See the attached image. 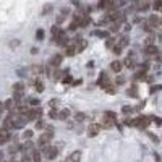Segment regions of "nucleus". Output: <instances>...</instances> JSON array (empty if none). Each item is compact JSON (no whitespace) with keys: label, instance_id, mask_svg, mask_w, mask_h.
<instances>
[{"label":"nucleus","instance_id":"nucleus-1","mask_svg":"<svg viewBox=\"0 0 162 162\" xmlns=\"http://www.w3.org/2000/svg\"><path fill=\"white\" fill-rule=\"evenodd\" d=\"M52 138H54V130L49 126V128H47L46 131L42 133L41 136H39V140H37V148L44 151V149L47 148V146H49V143L52 141Z\"/></svg>","mask_w":162,"mask_h":162},{"label":"nucleus","instance_id":"nucleus-2","mask_svg":"<svg viewBox=\"0 0 162 162\" xmlns=\"http://www.w3.org/2000/svg\"><path fill=\"white\" fill-rule=\"evenodd\" d=\"M23 96H25V86H23V83L13 84V97H11V99L16 101V105H18V102H19V99H21Z\"/></svg>","mask_w":162,"mask_h":162},{"label":"nucleus","instance_id":"nucleus-3","mask_svg":"<svg viewBox=\"0 0 162 162\" xmlns=\"http://www.w3.org/2000/svg\"><path fill=\"white\" fill-rule=\"evenodd\" d=\"M41 117H42V109L41 107H31V110L28 112V122L29 120H41Z\"/></svg>","mask_w":162,"mask_h":162},{"label":"nucleus","instance_id":"nucleus-4","mask_svg":"<svg viewBox=\"0 0 162 162\" xmlns=\"http://www.w3.org/2000/svg\"><path fill=\"white\" fill-rule=\"evenodd\" d=\"M149 123H151V120H149V117H138L133 120V126H138V128H146Z\"/></svg>","mask_w":162,"mask_h":162},{"label":"nucleus","instance_id":"nucleus-5","mask_svg":"<svg viewBox=\"0 0 162 162\" xmlns=\"http://www.w3.org/2000/svg\"><path fill=\"white\" fill-rule=\"evenodd\" d=\"M44 152H46V157L49 161H55V157L58 156V148H55V146H47L44 149Z\"/></svg>","mask_w":162,"mask_h":162},{"label":"nucleus","instance_id":"nucleus-6","mask_svg":"<svg viewBox=\"0 0 162 162\" xmlns=\"http://www.w3.org/2000/svg\"><path fill=\"white\" fill-rule=\"evenodd\" d=\"M101 128H102V126H101L99 123H91V125L88 126V136H89V138L97 136V135L101 133Z\"/></svg>","mask_w":162,"mask_h":162},{"label":"nucleus","instance_id":"nucleus-7","mask_svg":"<svg viewBox=\"0 0 162 162\" xmlns=\"http://www.w3.org/2000/svg\"><path fill=\"white\" fill-rule=\"evenodd\" d=\"M148 23L151 25L152 29H157V28L161 26V23H162V18H159L157 15H151V16L148 18Z\"/></svg>","mask_w":162,"mask_h":162},{"label":"nucleus","instance_id":"nucleus-8","mask_svg":"<svg viewBox=\"0 0 162 162\" xmlns=\"http://www.w3.org/2000/svg\"><path fill=\"white\" fill-rule=\"evenodd\" d=\"M62 62H63V55L62 54H55L54 57L50 58V66H52V68H58Z\"/></svg>","mask_w":162,"mask_h":162},{"label":"nucleus","instance_id":"nucleus-9","mask_svg":"<svg viewBox=\"0 0 162 162\" xmlns=\"http://www.w3.org/2000/svg\"><path fill=\"white\" fill-rule=\"evenodd\" d=\"M0 107H2V109H0L2 112H3V110H10V112H11V110H13V107H18V105L15 104L13 99H7L5 102H2V105H0Z\"/></svg>","mask_w":162,"mask_h":162},{"label":"nucleus","instance_id":"nucleus-10","mask_svg":"<svg viewBox=\"0 0 162 162\" xmlns=\"http://www.w3.org/2000/svg\"><path fill=\"white\" fill-rule=\"evenodd\" d=\"M123 66H126V68H130V70H133L136 66V63H135V58H133V52L128 55V57L123 60Z\"/></svg>","mask_w":162,"mask_h":162},{"label":"nucleus","instance_id":"nucleus-11","mask_svg":"<svg viewBox=\"0 0 162 162\" xmlns=\"http://www.w3.org/2000/svg\"><path fill=\"white\" fill-rule=\"evenodd\" d=\"M31 84L34 86V89H36L37 93H42V91H44V88H46V86H44V81H42L41 78H36V80H33V81H31Z\"/></svg>","mask_w":162,"mask_h":162},{"label":"nucleus","instance_id":"nucleus-12","mask_svg":"<svg viewBox=\"0 0 162 162\" xmlns=\"http://www.w3.org/2000/svg\"><path fill=\"white\" fill-rule=\"evenodd\" d=\"M122 68H123V62H120V60H113L110 63V70H112L113 73H120Z\"/></svg>","mask_w":162,"mask_h":162},{"label":"nucleus","instance_id":"nucleus-13","mask_svg":"<svg viewBox=\"0 0 162 162\" xmlns=\"http://www.w3.org/2000/svg\"><path fill=\"white\" fill-rule=\"evenodd\" d=\"M80 161H81V151H73L68 157H66L65 162H80Z\"/></svg>","mask_w":162,"mask_h":162},{"label":"nucleus","instance_id":"nucleus-14","mask_svg":"<svg viewBox=\"0 0 162 162\" xmlns=\"http://www.w3.org/2000/svg\"><path fill=\"white\" fill-rule=\"evenodd\" d=\"M73 42H75V46H76V50H78V52H83V50L86 49V46H88L84 39H80V37H76Z\"/></svg>","mask_w":162,"mask_h":162},{"label":"nucleus","instance_id":"nucleus-15","mask_svg":"<svg viewBox=\"0 0 162 162\" xmlns=\"http://www.w3.org/2000/svg\"><path fill=\"white\" fill-rule=\"evenodd\" d=\"M8 140H10V131L5 130V128H2L0 130V144L3 146V143H7Z\"/></svg>","mask_w":162,"mask_h":162},{"label":"nucleus","instance_id":"nucleus-16","mask_svg":"<svg viewBox=\"0 0 162 162\" xmlns=\"http://www.w3.org/2000/svg\"><path fill=\"white\" fill-rule=\"evenodd\" d=\"M144 54L149 55V57H154V55L159 54V49L156 46H148V47H144Z\"/></svg>","mask_w":162,"mask_h":162},{"label":"nucleus","instance_id":"nucleus-17","mask_svg":"<svg viewBox=\"0 0 162 162\" xmlns=\"http://www.w3.org/2000/svg\"><path fill=\"white\" fill-rule=\"evenodd\" d=\"M75 54H78L76 46H75V42H70V46L66 47V50H65V55H68V57H73Z\"/></svg>","mask_w":162,"mask_h":162},{"label":"nucleus","instance_id":"nucleus-18","mask_svg":"<svg viewBox=\"0 0 162 162\" xmlns=\"http://www.w3.org/2000/svg\"><path fill=\"white\" fill-rule=\"evenodd\" d=\"M41 151L39 149H33V154H31V159H33V162H41Z\"/></svg>","mask_w":162,"mask_h":162},{"label":"nucleus","instance_id":"nucleus-19","mask_svg":"<svg viewBox=\"0 0 162 162\" xmlns=\"http://www.w3.org/2000/svg\"><path fill=\"white\" fill-rule=\"evenodd\" d=\"M68 117H70V110H68V109H63L62 112L58 113V120H62V122L68 120Z\"/></svg>","mask_w":162,"mask_h":162},{"label":"nucleus","instance_id":"nucleus-20","mask_svg":"<svg viewBox=\"0 0 162 162\" xmlns=\"http://www.w3.org/2000/svg\"><path fill=\"white\" fill-rule=\"evenodd\" d=\"M66 15H68V10H66V8H62L60 15H58V18H57V23H63V21H65Z\"/></svg>","mask_w":162,"mask_h":162},{"label":"nucleus","instance_id":"nucleus-21","mask_svg":"<svg viewBox=\"0 0 162 162\" xmlns=\"http://www.w3.org/2000/svg\"><path fill=\"white\" fill-rule=\"evenodd\" d=\"M21 138L25 141H31V138H33V130H25L23 135H21Z\"/></svg>","mask_w":162,"mask_h":162},{"label":"nucleus","instance_id":"nucleus-22","mask_svg":"<svg viewBox=\"0 0 162 162\" xmlns=\"http://www.w3.org/2000/svg\"><path fill=\"white\" fill-rule=\"evenodd\" d=\"M42 72H44V68H42L41 65H33L31 66V73H34V75H41Z\"/></svg>","mask_w":162,"mask_h":162},{"label":"nucleus","instance_id":"nucleus-23","mask_svg":"<svg viewBox=\"0 0 162 162\" xmlns=\"http://www.w3.org/2000/svg\"><path fill=\"white\" fill-rule=\"evenodd\" d=\"M118 46L122 47V49H123V47H126L128 46V36H122L120 39H118V42H117Z\"/></svg>","mask_w":162,"mask_h":162},{"label":"nucleus","instance_id":"nucleus-24","mask_svg":"<svg viewBox=\"0 0 162 162\" xmlns=\"http://www.w3.org/2000/svg\"><path fill=\"white\" fill-rule=\"evenodd\" d=\"M128 96L130 97H138V88L136 86H131V88L128 89Z\"/></svg>","mask_w":162,"mask_h":162},{"label":"nucleus","instance_id":"nucleus-25","mask_svg":"<svg viewBox=\"0 0 162 162\" xmlns=\"http://www.w3.org/2000/svg\"><path fill=\"white\" fill-rule=\"evenodd\" d=\"M143 29H144V33H149V34H151L152 31H154L152 28H151V25H149L148 21H144V23H143Z\"/></svg>","mask_w":162,"mask_h":162},{"label":"nucleus","instance_id":"nucleus-26","mask_svg":"<svg viewBox=\"0 0 162 162\" xmlns=\"http://www.w3.org/2000/svg\"><path fill=\"white\" fill-rule=\"evenodd\" d=\"M84 118H86V115L83 112H76V113H75V120H76V122H83Z\"/></svg>","mask_w":162,"mask_h":162},{"label":"nucleus","instance_id":"nucleus-27","mask_svg":"<svg viewBox=\"0 0 162 162\" xmlns=\"http://www.w3.org/2000/svg\"><path fill=\"white\" fill-rule=\"evenodd\" d=\"M149 2H140V5H138V10H148L149 8Z\"/></svg>","mask_w":162,"mask_h":162},{"label":"nucleus","instance_id":"nucleus-28","mask_svg":"<svg viewBox=\"0 0 162 162\" xmlns=\"http://www.w3.org/2000/svg\"><path fill=\"white\" fill-rule=\"evenodd\" d=\"M44 126H46V122L42 120V118H41V120H37V122H36V128H37V130H42Z\"/></svg>","mask_w":162,"mask_h":162},{"label":"nucleus","instance_id":"nucleus-29","mask_svg":"<svg viewBox=\"0 0 162 162\" xmlns=\"http://www.w3.org/2000/svg\"><path fill=\"white\" fill-rule=\"evenodd\" d=\"M73 80H72V76H70V75H66V76H63V80H62V83L63 84H70V83H72Z\"/></svg>","mask_w":162,"mask_h":162},{"label":"nucleus","instance_id":"nucleus-30","mask_svg":"<svg viewBox=\"0 0 162 162\" xmlns=\"http://www.w3.org/2000/svg\"><path fill=\"white\" fill-rule=\"evenodd\" d=\"M113 42H115L113 39H109V41H105V47H107V49H113V47H115V46H113Z\"/></svg>","mask_w":162,"mask_h":162},{"label":"nucleus","instance_id":"nucleus-31","mask_svg":"<svg viewBox=\"0 0 162 162\" xmlns=\"http://www.w3.org/2000/svg\"><path fill=\"white\" fill-rule=\"evenodd\" d=\"M122 50H123V49H122V47L118 46V44H115V47H113V54H115V55H120Z\"/></svg>","mask_w":162,"mask_h":162},{"label":"nucleus","instance_id":"nucleus-32","mask_svg":"<svg viewBox=\"0 0 162 162\" xmlns=\"http://www.w3.org/2000/svg\"><path fill=\"white\" fill-rule=\"evenodd\" d=\"M123 83H125V78L123 76H118L117 80H115V84H123Z\"/></svg>","mask_w":162,"mask_h":162},{"label":"nucleus","instance_id":"nucleus-33","mask_svg":"<svg viewBox=\"0 0 162 162\" xmlns=\"http://www.w3.org/2000/svg\"><path fill=\"white\" fill-rule=\"evenodd\" d=\"M154 8H156V10H162V2H154Z\"/></svg>","mask_w":162,"mask_h":162},{"label":"nucleus","instance_id":"nucleus-34","mask_svg":"<svg viewBox=\"0 0 162 162\" xmlns=\"http://www.w3.org/2000/svg\"><path fill=\"white\" fill-rule=\"evenodd\" d=\"M49 104H50V107H52V110H55V105L58 104V101H55V99H52V101L49 102Z\"/></svg>","mask_w":162,"mask_h":162},{"label":"nucleus","instance_id":"nucleus-35","mask_svg":"<svg viewBox=\"0 0 162 162\" xmlns=\"http://www.w3.org/2000/svg\"><path fill=\"white\" fill-rule=\"evenodd\" d=\"M49 115H50V118H57V117H58V113H57V110H50Z\"/></svg>","mask_w":162,"mask_h":162},{"label":"nucleus","instance_id":"nucleus-36","mask_svg":"<svg viewBox=\"0 0 162 162\" xmlns=\"http://www.w3.org/2000/svg\"><path fill=\"white\" fill-rule=\"evenodd\" d=\"M36 37H37V39H42V37H44V31H41V29H39L37 33H36Z\"/></svg>","mask_w":162,"mask_h":162},{"label":"nucleus","instance_id":"nucleus-37","mask_svg":"<svg viewBox=\"0 0 162 162\" xmlns=\"http://www.w3.org/2000/svg\"><path fill=\"white\" fill-rule=\"evenodd\" d=\"M31 161H33V159H31L29 156H26V154L23 156V159H21V162H31Z\"/></svg>","mask_w":162,"mask_h":162},{"label":"nucleus","instance_id":"nucleus-38","mask_svg":"<svg viewBox=\"0 0 162 162\" xmlns=\"http://www.w3.org/2000/svg\"><path fill=\"white\" fill-rule=\"evenodd\" d=\"M123 112H125V113H128V112H131V109H130V107H128V105H126V107L123 109Z\"/></svg>","mask_w":162,"mask_h":162},{"label":"nucleus","instance_id":"nucleus-39","mask_svg":"<svg viewBox=\"0 0 162 162\" xmlns=\"http://www.w3.org/2000/svg\"><path fill=\"white\" fill-rule=\"evenodd\" d=\"M156 123L157 125H162V118H156Z\"/></svg>","mask_w":162,"mask_h":162},{"label":"nucleus","instance_id":"nucleus-40","mask_svg":"<svg viewBox=\"0 0 162 162\" xmlns=\"http://www.w3.org/2000/svg\"><path fill=\"white\" fill-rule=\"evenodd\" d=\"M3 162H8V161H3Z\"/></svg>","mask_w":162,"mask_h":162}]
</instances>
